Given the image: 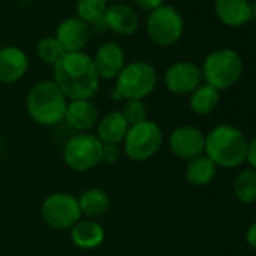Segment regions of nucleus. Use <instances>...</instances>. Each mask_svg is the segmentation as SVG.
Returning <instances> with one entry per match:
<instances>
[{"instance_id": "f257e3e1", "label": "nucleus", "mask_w": 256, "mask_h": 256, "mask_svg": "<svg viewBox=\"0 0 256 256\" xmlns=\"http://www.w3.org/2000/svg\"><path fill=\"white\" fill-rule=\"evenodd\" d=\"M100 80L92 56L84 52L65 53L53 66V82L68 101L92 100L100 89Z\"/></svg>"}, {"instance_id": "f03ea898", "label": "nucleus", "mask_w": 256, "mask_h": 256, "mask_svg": "<svg viewBox=\"0 0 256 256\" xmlns=\"http://www.w3.org/2000/svg\"><path fill=\"white\" fill-rule=\"evenodd\" d=\"M68 98L53 80L35 83L26 96V110L34 122L42 126H54L65 118Z\"/></svg>"}, {"instance_id": "7ed1b4c3", "label": "nucleus", "mask_w": 256, "mask_h": 256, "mask_svg": "<svg viewBox=\"0 0 256 256\" xmlns=\"http://www.w3.org/2000/svg\"><path fill=\"white\" fill-rule=\"evenodd\" d=\"M247 139L232 125H217L205 136V156L218 168L232 169L246 162Z\"/></svg>"}, {"instance_id": "20e7f679", "label": "nucleus", "mask_w": 256, "mask_h": 256, "mask_svg": "<svg viewBox=\"0 0 256 256\" xmlns=\"http://www.w3.org/2000/svg\"><path fill=\"white\" fill-rule=\"evenodd\" d=\"M202 80L217 90L229 89L242 76L244 64L234 48H218L211 52L202 64Z\"/></svg>"}, {"instance_id": "39448f33", "label": "nucleus", "mask_w": 256, "mask_h": 256, "mask_svg": "<svg viewBox=\"0 0 256 256\" xmlns=\"http://www.w3.org/2000/svg\"><path fill=\"white\" fill-rule=\"evenodd\" d=\"M157 82V71L150 62L134 60L122 68L113 89L122 100H145L156 90Z\"/></svg>"}, {"instance_id": "423d86ee", "label": "nucleus", "mask_w": 256, "mask_h": 256, "mask_svg": "<svg viewBox=\"0 0 256 256\" xmlns=\"http://www.w3.org/2000/svg\"><path fill=\"white\" fill-rule=\"evenodd\" d=\"M163 145V130L154 120H144L128 128L122 142L124 152L132 162H146L152 158Z\"/></svg>"}, {"instance_id": "0eeeda50", "label": "nucleus", "mask_w": 256, "mask_h": 256, "mask_svg": "<svg viewBox=\"0 0 256 256\" xmlns=\"http://www.w3.org/2000/svg\"><path fill=\"white\" fill-rule=\"evenodd\" d=\"M146 32L154 44L172 47L184 34V18L172 5H162L150 12L146 18Z\"/></svg>"}, {"instance_id": "6e6552de", "label": "nucleus", "mask_w": 256, "mask_h": 256, "mask_svg": "<svg viewBox=\"0 0 256 256\" xmlns=\"http://www.w3.org/2000/svg\"><path fill=\"white\" fill-rule=\"evenodd\" d=\"M102 144L95 134L78 133L68 139L64 146V162L65 164L78 174L92 170L101 163Z\"/></svg>"}, {"instance_id": "1a4fd4ad", "label": "nucleus", "mask_w": 256, "mask_h": 256, "mask_svg": "<svg viewBox=\"0 0 256 256\" xmlns=\"http://www.w3.org/2000/svg\"><path fill=\"white\" fill-rule=\"evenodd\" d=\"M41 216L50 228L58 230H68L82 220L77 198L64 192L52 193L42 200Z\"/></svg>"}, {"instance_id": "9d476101", "label": "nucleus", "mask_w": 256, "mask_h": 256, "mask_svg": "<svg viewBox=\"0 0 256 256\" xmlns=\"http://www.w3.org/2000/svg\"><path fill=\"white\" fill-rule=\"evenodd\" d=\"M169 148L180 160L190 162L205 154V136L193 125H181L170 133Z\"/></svg>"}, {"instance_id": "9b49d317", "label": "nucleus", "mask_w": 256, "mask_h": 256, "mask_svg": "<svg viewBox=\"0 0 256 256\" xmlns=\"http://www.w3.org/2000/svg\"><path fill=\"white\" fill-rule=\"evenodd\" d=\"M202 71L193 62L180 60L172 64L164 72V86L175 95L192 94L202 83Z\"/></svg>"}, {"instance_id": "f8f14e48", "label": "nucleus", "mask_w": 256, "mask_h": 256, "mask_svg": "<svg viewBox=\"0 0 256 256\" xmlns=\"http://www.w3.org/2000/svg\"><path fill=\"white\" fill-rule=\"evenodd\" d=\"M92 62L98 72V77L104 80H114L122 68L126 65L124 48L113 41L101 44L92 56Z\"/></svg>"}, {"instance_id": "ddd939ff", "label": "nucleus", "mask_w": 256, "mask_h": 256, "mask_svg": "<svg viewBox=\"0 0 256 256\" xmlns=\"http://www.w3.org/2000/svg\"><path fill=\"white\" fill-rule=\"evenodd\" d=\"M102 23L113 34L122 35V36L134 35L140 26L138 11L134 8H132L130 5L122 4V2L108 4L107 11L102 18Z\"/></svg>"}, {"instance_id": "4468645a", "label": "nucleus", "mask_w": 256, "mask_h": 256, "mask_svg": "<svg viewBox=\"0 0 256 256\" xmlns=\"http://www.w3.org/2000/svg\"><path fill=\"white\" fill-rule=\"evenodd\" d=\"M29 71V58L16 46L0 48V83L12 84L20 82Z\"/></svg>"}, {"instance_id": "2eb2a0df", "label": "nucleus", "mask_w": 256, "mask_h": 256, "mask_svg": "<svg viewBox=\"0 0 256 256\" xmlns=\"http://www.w3.org/2000/svg\"><path fill=\"white\" fill-rule=\"evenodd\" d=\"M54 38L59 41L65 53L83 52L90 38V28L77 17H68L59 23Z\"/></svg>"}, {"instance_id": "dca6fc26", "label": "nucleus", "mask_w": 256, "mask_h": 256, "mask_svg": "<svg viewBox=\"0 0 256 256\" xmlns=\"http://www.w3.org/2000/svg\"><path fill=\"white\" fill-rule=\"evenodd\" d=\"M64 120L78 133H86L96 126L100 120L98 108L90 100H72L68 101Z\"/></svg>"}, {"instance_id": "f3484780", "label": "nucleus", "mask_w": 256, "mask_h": 256, "mask_svg": "<svg viewBox=\"0 0 256 256\" xmlns=\"http://www.w3.org/2000/svg\"><path fill=\"white\" fill-rule=\"evenodd\" d=\"M212 6L217 18L229 28H241L253 16L250 0H214Z\"/></svg>"}, {"instance_id": "a211bd4d", "label": "nucleus", "mask_w": 256, "mask_h": 256, "mask_svg": "<svg viewBox=\"0 0 256 256\" xmlns=\"http://www.w3.org/2000/svg\"><path fill=\"white\" fill-rule=\"evenodd\" d=\"M128 122L119 110L106 113L96 124V138L102 145H120L128 133Z\"/></svg>"}, {"instance_id": "6ab92c4d", "label": "nucleus", "mask_w": 256, "mask_h": 256, "mask_svg": "<svg viewBox=\"0 0 256 256\" xmlns=\"http://www.w3.org/2000/svg\"><path fill=\"white\" fill-rule=\"evenodd\" d=\"M70 236L76 247L83 250H94L104 242L106 232L101 223L92 218H86L78 220L70 229Z\"/></svg>"}, {"instance_id": "aec40b11", "label": "nucleus", "mask_w": 256, "mask_h": 256, "mask_svg": "<svg viewBox=\"0 0 256 256\" xmlns=\"http://www.w3.org/2000/svg\"><path fill=\"white\" fill-rule=\"evenodd\" d=\"M77 200H78V208H80L82 217L84 216L92 220L104 216L108 211L110 204H112L108 193L98 187L84 190Z\"/></svg>"}, {"instance_id": "412c9836", "label": "nucleus", "mask_w": 256, "mask_h": 256, "mask_svg": "<svg viewBox=\"0 0 256 256\" xmlns=\"http://www.w3.org/2000/svg\"><path fill=\"white\" fill-rule=\"evenodd\" d=\"M216 175H217V166L205 154L187 162L186 180L192 186L196 187L208 186L216 178Z\"/></svg>"}, {"instance_id": "4be33fe9", "label": "nucleus", "mask_w": 256, "mask_h": 256, "mask_svg": "<svg viewBox=\"0 0 256 256\" xmlns=\"http://www.w3.org/2000/svg\"><path fill=\"white\" fill-rule=\"evenodd\" d=\"M220 101V92L210 84H200L190 94V108L194 114L206 116L216 110Z\"/></svg>"}, {"instance_id": "5701e85b", "label": "nucleus", "mask_w": 256, "mask_h": 256, "mask_svg": "<svg viewBox=\"0 0 256 256\" xmlns=\"http://www.w3.org/2000/svg\"><path fill=\"white\" fill-rule=\"evenodd\" d=\"M234 194L241 204L256 202V170L248 168L241 170L234 180Z\"/></svg>"}, {"instance_id": "b1692460", "label": "nucleus", "mask_w": 256, "mask_h": 256, "mask_svg": "<svg viewBox=\"0 0 256 256\" xmlns=\"http://www.w3.org/2000/svg\"><path fill=\"white\" fill-rule=\"evenodd\" d=\"M107 6L108 4L106 0H77L76 17L83 23H86L88 26L98 24L102 23Z\"/></svg>"}, {"instance_id": "393cba45", "label": "nucleus", "mask_w": 256, "mask_h": 256, "mask_svg": "<svg viewBox=\"0 0 256 256\" xmlns=\"http://www.w3.org/2000/svg\"><path fill=\"white\" fill-rule=\"evenodd\" d=\"M36 56L42 64L54 66L65 56V50L54 36H46L36 44Z\"/></svg>"}, {"instance_id": "a878e982", "label": "nucleus", "mask_w": 256, "mask_h": 256, "mask_svg": "<svg viewBox=\"0 0 256 256\" xmlns=\"http://www.w3.org/2000/svg\"><path fill=\"white\" fill-rule=\"evenodd\" d=\"M119 112L130 126L148 119V106L144 100H124L122 108Z\"/></svg>"}, {"instance_id": "bb28decb", "label": "nucleus", "mask_w": 256, "mask_h": 256, "mask_svg": "<svg viewBox=\"0 0 256 256\" xmlns=\"http://www.w3.org/2000/svg\"><path fill=\"white\" fill-rule=\"evenodd\" d=\"M120 157V150L118 145H102L101 150V163L114 164Z\"/></svg>"}, {"instance_id": "cd10ccee", "label": "nucleus", "mask_w": 256, "mask_h": 256, "mask_svg": "<svg viewBox=\"0 0 256 256\" xmlns=\"http://www.w3.org/2000/svg\"><path fill=\"white\" fill-rule=\"evenodd\" d=\"M133 4L142 11L152 12L157 8H160L162 5H164V0H133Z\"/></svg>"}, {"instance_id": "c85d7f7f", "label": "nucleus", "mask_w": 256, "mask_h": 256, "mask_svg": "<svg viewBox=\"0 0 256 256\" xmlns=\"http://www.w3.org/2000/svg\"><path fill=\"white\" fill-rule=\"evenodd\" d=\"M246 162H248L250 168L256 170V136H254V138L247 144Z\"/></svg>"}, {"instance_id": "c756f323", "label": "nucleus", "mask_w": 256, "mask_h": 256, "mask_svg": "<svg viewBox=\"0 0 256 256\" xmlns=\"http://www.w3.org/2000/svg\"><path fill=\"white\" fill-rule=\"evenodd\" d=\"M246 241H247V244H248L253 250H256V222L252 223V224L247 228V230H246Z\"/></svg>"}, {"instance_id": "7c9ffc66", "label": "nucleus", "mask_w": 256, "mask_h": 256, "mask_svg": "<svg viewBox=\"0 0 256 256\" xmlns=\"http://www.w3.org/2000/svg\"><path fill=\"white\" fill-rule=\"evenodd\" d=\"M107 4H118V2H122V0H106Z\"/></svg>"}, {"instance_id": "2f4dec72", "label": "nucleus", "mask_w": 256, "mask_h": 256, "mask_svg": "<svg viewBox=\"0 0 256 256\" xmlns=\"http://www.w3.org/2000/svg\"><path fill=\"white\" fill-rule=\"evenodd\" d=\"M0 150H2V138H0Z\"/></svg>"}]
</instances>
